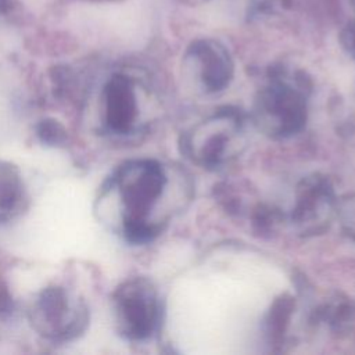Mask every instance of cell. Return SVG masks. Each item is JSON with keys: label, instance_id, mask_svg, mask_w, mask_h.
Listing matches in <instances>:
<instances>
[{"label": "cell", "instance_id": "1", "mask_svg": "<svg viewBox=\"0 0 355 355\" xmlns=\"http://www.w3.org/2000/svg\"><path fill=\"white\" fill-rule=\"evenodd\" d=\"M33 327L44 337L57 341L75 338L89 323L87 306L64 287L44 288L31 309Z\"/></svg>", "mask_w": 355, "mask_h": 355}, {"label": "cell", "instance_id": "2", "mask_svg": "<svg viewBox=\"0 0 355 355\" xmlns=\"http://www.w3.org/2000/svg\"><path fill=\"white\" fill-rule=\"evenodd\" d=\"M304 87V79L293 85L284 71L276 72L258 100L257 114L263 128L280 136L298 132L305 122Z\"/></svg>", "mask_w": 355, "mask_h": 355}, {"label": "cell", "instance_id": "3", "mask_svg": "<svg viewBox=\"0 0 355 355\" xmlns=\"http://www.w3.org/2000/svg\"><path fill=\"white\" fill-rule=\"evenodd\" d=\"M119 331L129 340L148 338L158 323V300L146 279L136 277L121 284L114 294Z\"/></svg>", "mask_w": 355, "mask_h": 355}, {"label": "cell", "instance_id": "4", "mask_svg": "<svg viewBox=\"0 0 355 355\" xmlns=\"http://www.w3.org/2000/svg\"><path fill=\"white\" fill-rule=\"evenodd\" d=\"M115 180L125 205L123 223L148 222L147 214L165 186L162 166L153 159L132 161L119 169Z\"/></svg>", "mask_w": 355, "mask_h": 355}, {"label": "cell", "instance_id": "5", "mask_svg": "<svg viewBox=\"0 0 355 355\" xmlns=\"http://www.w3.org/2000/svg\"><path fill=\"white\" fill-rule=\"evenodd\" d=\"M104 125L116 135L132 130L137 118V100L132 80L125 75H114L108 79L103 92Z\"/></svg>", "mask_w": 355, "mask_h": 355}, {"label": "cell", "instance_id": "6", "mask_svg": "<svg viewBox=\"0 0 355 355\" xmlns=\"http://www.w3.org/2000/svg\"><path fill=\"white\" fill-rule=\"evenodd\" d=\"M187 57L198 67L200 78L208 92L222 90L233 75V62L229 51L219 42L200 39L191 43Z\"/></svg>", "mask_w": 355, "mask_h": 355}, {"label": "cell", "instance_id": "7", "mask_svg": "<svg viewBox=\"0 0 355 355\" xmlns=\"http://www.w3.org/2000/svg\"><path fill=\"white\" fill-rule=\"evenodd\" d=\"M331 207V189L323 179L313 178L306 180L301 189L295 208V219L300 223H312L320 220L329 214Z\"/></svg>", "mask_w": 355, "mask_h": 355}, {"label": "cell", "instance_id": "8", "mask_svg": "<svg viewBox=\"0 0 355 355\" xmlns=\"http://www.w3.org/2000/svg\"><path fill=\"white\" fill-rule=\"evenodd\" d=\"M24 201V183L19 172L10 164H0V219L17 214Z\"/></svg>", "mask_w": 355, "mask_h": 355}, {"label": "cell", "instance_id": "9", "mask_svg": "<svg viewBox=\"0 0 355 355\" xmlns=\"http://www.w3.org/2000/svg\"><path fill=\"white\" fill-rule=\"evenodd\" d=\"M36 135L40 139L42 143H46L49 146H60L67 139V130L64 126L51 118L43 119L36 126Z\"/></svg>", "mask_w": 355, "mask_h": 355}, {"label": "cell", "instance_id": "10", "mask_svg": "<svg viewBox=\"0 0 355 355\" xmlns=\"http://www.w3.org/2000/svg\"><path fill=\"white\" fill-rule=\"evenodd\" d=\"M340 43L344 50L355 58V21H349L340 32Z\"/></svg>", "mask_w": 355, "mask_h": 355}, {"label": "cell", "instance_id": "11", "mask_svg": "<svg viewBox=\"0 0 355 355\" xmlns=\"http://www.w3.org/2000/svg\"><path fill=\"white\" fill-rule=\"evenodd\" d=\"M12 312V300L8 291L0 286V313Z\"/></svg>", "mask_w": 355, "mask_h": 355}, {"label": "cell", "instance_id": "12", "mask_svg": "<svg viewBox=\"0 0 355 355\" xmlns=\"http://www.w3.org/2000/svg\"><path fill=\"white\" fill-rule=\"evenodd\" d=\"M354 207H355V205H354ZM348 230H349V232H355V223H352V225L348 227Z\"/></svg>", "mask_w": 355, "mask_h": 355}, {"label": "cell", "instance_id": "13", "mask_svg": "<svg viewBox=\"0 0 355 355\" xmlns=\"http://www.w3.org/2000/svg\"><path fill=\"white\" fill-rule=\"evenodd\" d=\"M349 3H351V6L355 8V0H349Z\"/></svg>", "mask_w": 355, "mask_h": 355}]
</instances>
